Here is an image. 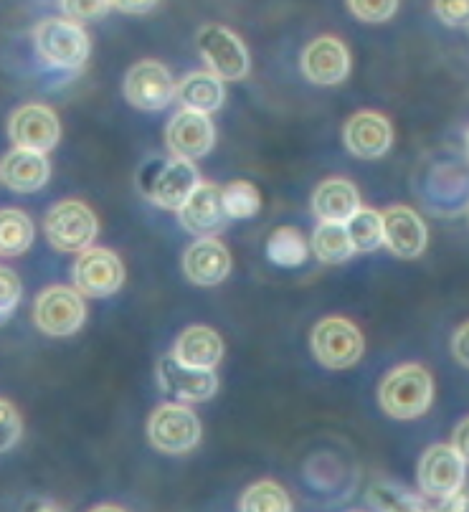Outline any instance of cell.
<instances>
[{
    "label": "cell",
    "instance_id": "ab89813d",
    "mask_svg": "<svg viewBox=\"0 0 469 512\" xmlns=\"http://www.w3.org/2000/svg\"><path fill=\"white\" fill-rule=\"evenodd\" d=\"M158 3H112V11L120 13H135V16H145V13L155 11Z\"/></svg>",
    "mask_w": 469,
    "mask_h": 512
},
{
    "label": "cell",
    "instance_id": "ac0fdd59",
    "mask_svg": "<svg viewBox=\"0 0 469 512\" xmlns=\"http://www.w3.org/2000/svg\"><path fill=\"white\" fill-rule=\"evenodd\" d=\"M231 272V254L219 239H198L183 254V274L196 287H216Z\"/></svg>",
    "mask_w": 469,
    "mask_h": 512
},
{
    "label": "cell",
    "instance_id": "ba28073f",
    "mask_svg": "<svg viewBox=\"0 0 469 512\" xmlns=\"http://www.w3.org/2000/svg\"><path fill=\"white\" fill-rule=\"evenodd\" d=\"M198 186H201V178H198L196 165L191 160L173 158L168 163L158 165L153 175H148V180H145V196L155 206L180 213L188 203V198L198 191Z\"/></svg>",
    "mask_w": 469,
    "mask_h": 512
},
{
    "label": "cell",
    "instance_id": "e0dca14e",
    "mask_svg": "<svg viewBox=\"0 0 469 512\" xmlns=\"http://www.w3.org/2000/svg\"><path fill=\"white\" fill-rule=\"evenodd\" d=\"M165 140H168V148L173 150L175 158L198 160L211 153L216 130H213V122L208 120V115L180 109L165 130Z\"/></svg>",
    "mask_w": 469,
    "mask_h": 512
},
{
    "label": "cell",
    "instance_id": "484cf974",
    "mask_svg": "<svg viewBox=\"0 0 469 512\" xmlns=\"http://www.w3.org/2000/svg\"><path fill=\"white\" fill-rule=\"evenodd\" d=\"M239 512H292L290 495L272 480L254 482L239 500Z\"/></svg>",
    "mask_w": 469,
    "mask_h": 512
},
{
    "label": "cell",
    "instance_id": "b9f144b4",
    "mask_svg": "<svg viewBox=\"0 0 469 512\" xmlns=\"http://www.w3.org/2000/svg\"><path fill=\"white\" fill-rule=\"evenodd\" d=\"M464 148H467V155H469V130H467V137H464Z\"/></svg>",
    "mask_w": 469,
    "mask_h": 512
},
{
    "label": "cell",
    "instance_id": "8fae6325",
    "mask_svg": "<svg viewBox=\"0 0 469 512\" xmlns=\"http://www.w3.org/2000/svg\"><path fill=\"white\" fill-rule=\"evenodd\" d=\"M178 94L170 71L158 61H140L125 77V99L142 112L165 109Z\"/></svg>",
    "mask_w": 469,
    "mask_h": 512
},
{
    "label": "cell",
    "instance_id": "7c38bea8",
    "mask_svg": "<svg viewBox=\"0 0 469 512\" xmlns=\"http://www.w3.org/2000/svg\"><path fill=\"white\" fill-rule=\"evenodd\" d=\"M158 383L160 391L168 393L170 398H175L180 404L208 401L213 393L219 391V378H216V373L191 368V365L180 363L175 355H163L160 358Z\"/></svg>",
    "mask_w": 469,
    "mask_h": 512
},
{
    "label": "cell",
    "instance_id": "f1b7e54d",
    "mask_svg": "<svg viewBox=\"0 0 469 512\" xmlns=\"http://www.w3.org/2000/svg\"><path fill=\"white\" fill-rule=\"evenodd\" d=\"M368 502L378 512H431L421 497L411 495L409 490H401L396 485H383V482L368 490Z\"/></svg>",
    "mask_w": 469,
    "mask_h": 512
},
{
    "label": "cell",
    "instance_id": "83f0119b",
    "mask_svg": "<svg viewBox=\"0 0 469 512\" xmlns=\"http://www.w3.org/2000/svg\"><path fill=\"white\" fill-rule=\"evenodd\" d=\"M345 226H348V234L355 251H376L378 246L386 244L383 213L373 211V208H360Z\"/></svg>",
    "mask_w": 469,
    "mask_h": 512
},
{
    "label": "cell",
    "instance_id": "5bb4252c",
    "mask_svg": "<svg viewBox=\"0 0 469 512\" xmlns=\"http://www.w3.org/2000/svg\"><path fill=\"white\" fill-rule=\"evenodd\" d=\"M302 74L320 87L345 82L350 74V54L343 41L335 36H320L312 41L302 54Z\"/></svg>",
    "mask_w": 469,
    "mask_h": 512
},
{
    "label": "cell",
    "instance_id": "836d02e7",
    "mask_svg": "<svg viewBox=\"0 0 469 512\" xmlns=\"http://www.w3.org/2000/svg\"><path fill=\"white\" fill-rule=\"evenodd\" d=\"M434 11H437L439 21L447 23L452 28H464L469 26V3H434Z\"/></svg>",
    "mask_w": 469,
    "mask_h": 512
},
{
    "label": "cell",
    "instance_id": "f35d334b",
    "mask_svg": "<svg viewBox=\"0 0 469 512\" xmlns=\"http://www.w3.org/2000/svg\"><path fill=\"white\" fill-rule=\"evenodd\" d=\"M21 512H64L54 500H46V497H28L21 505Z\"/></svg>",
    "mask_w": 469,
    "mask_h": 512
},
{
    "label": "cell",
    "instance_id": "2e32d148",
    "mask_svg": "<svg viewBox=\"0 0 469 512\" xmlns=\"http://www.w3.org/2000/svg\"><path fill=\"white\" fill-rule=\"evenodd\" d=\"M180 226L201 239H213L229 221V213L224 206V191L213 183H201L198 191L188 198L183 211L178 213Z\"/></svg>",
    "mask_w": 469,
    "mask_h": 512
},
{
    "label": "cell",
    "instance_id": "ffe728a7",
    "mask_svg": "<svg viewBox=\"0 0 469 512\" xmlns=\"http://www.w3.org/2000/svg\"><path fill=\"white\" fill-rule=\"evenodd\" d=\"M51 165L46 155L13 148L0 163V180L16 193H36L49 183Z\"/></svg>",
    "mask_w": 469,
    "mask_h": 512
},
{
    "label": "cell",
    "instance_id": "5b68a950",
    "mask_svg": "<svg viewBox=\"0 0 469 512\" xmlns=\"http://www.w3.org/2000/svg\"><path fill=\"white\" fill-rule=\"evenodd\" d=\"M366 350L358 327L345 317H325L312 330V353L325 368L343 371L360 360Z\"/></svg>",
    "mask_w": 469,
    "mask_h": 512
},
{
    "label": "cell",
    "instance_id": "603a6c76",
    "mask_svg": "<svg viewBox=\"0 0 469 512\" xmlns=\"http://www.w3.org/2000/svg\"><path fill=\"white\" fill-rule=\"evenodd\" d=\"M175 99L188 112L211 115V112L221 109V104L226 99L224 82L216 74H211V71H191L188 77L180 79Z\"/></svg>",
    "mask_w": 469,
    "mask_h": 512
},
{
    "label": "cell",
    "instance_id": "cb8c5ba5",
    "mask_svg": "<svg viewBox=\"0 0 469 512\" xmlns=\"http://www.w3.org/2000/svg\"><path fill=\"white\" fill-rule=\"evenodd\" d=\"M312 249H315L317 259L325 264H345L355 254L348 226L330 224V221H320V226L312 234Z\"/></svg>",
    "mask_w": 469,
    "mask_h": 512
},
{
    "label": "cell",
    "instance_id": "7a4b0ae2",
    "mask_svg": "<svg viewBox=\"0 0 469 512\" xmlns=\"http://www.w3.org/2000/svg\"><path fill=\"white\" fill-rule=\"evenodd\" d=\"M33 44L41 59L54 69H79L89 59V36L71 18H49L33 28Z\"/></svg>",
    "mask_w": 469,
    "mask_h": 512
},
{
    "label": "cell",
    "instance_id": "1f68e13d",
    "mask_svg": "<svg viewBox=\"0 0 469 512\" xmlns=\"http://www.w3.org/2000/svg\"><path fill=\"white\" fill-rule=\"evenodd\" d=\"M0 416H3V444H0V449H3V452H11L23 434L21 414L13 409V404L8 398H3V401H0Z\"/></svg>",
    "mask_w": 469,
    "mask_h": 512
},
{
    "label": "cell",
    "instance_id": "4dcf8cb0",
    "mask_svg": "<svg viewBox=\"0 0 469 512\" xmlns=\"http://www.w3.org/2000/svg\"><path fill=\"white\" fill-rule=\"evenodd\" d=\"M0 292H3V300H0V317L8 320L11 312L16 310L18 302H21V282H18L13 269L8 267L0 269Z\"/></svg>",
    "mask_w": 469,
    "mask_h": 512
},
{
    "label": "cell",
    "instance_id": "8d00e7d4",
    "mask_svg": "<svg viewBox=\"0 0 469 512\" xmlns=\"http://www.w3.org/2000/svg\"><path fill=\"white\" fill-rule=\"evenodd\" d=\"M431 512H469V492L459 490L457 495L444 497L437 502V507H431Z\"/></svg>",
    "mask_w": 469,
    "mask_h": 512
},
{
    "label": "cell",
    "instance_id": "4fadbf2b",
    "mask_svg": "<svg viewBox=\"0 0 469 512\" xmlns=\"http://www.w3.org/2000/svg\"><path fill=\"white\" fill-rule=\"evenodd\" d=\"M125 282L122 259L110 249H89L74 264V284L84 297H110Z\"/></svg>",
    "mask_w": 469,
    "mask_h": 512
},
{
    "label": "cell",
    "instance_id": "4316f807",
    "mask_svg": "<svg viewBox=\"0 0 469 512\" xmlns=\"http://www.w3.org/2000/svg\"><path fill=\"white\" fill-rule=\"evenodd\" d=\"M267 256L269 262L277 264V267H300L307 259L305 236L297 229H292V226H282V229H277L269 236Z\"/></svg>",
    "mask_w": 469,
    "mask_h": 512
},
{
    "label": "cell",
    "instance_id": "44dd1931",
    "mask_svg": "<svg viewBox=\"0 0 469 512\" xmlns=\"http://www.w3.org/2000/svg\"><path fill=\"white\" fill-rule=\"evenodd\" d=\"M312 211L320 221L348 224L350 218L360 211L358 188L348 178L322 180L317 191L312 193Z\"/></svg>",
    "mask_w": 469,
    "mask_h": 512
},
{
    "label": "cell",
    "instance_id": "3957f363",
    "mask_svg": "<svg viewBox=\"0 0 469 512\" xmlns=\"http://www.w3.org/2000/svg\"><path fill=\"white\" fill-rule=\"evenodd\" d=\"M44 231L54 249L69 251V254H77V251L84 254V251H89L92 241L97 239L99 224L87 203L69 198V201L56 203L46 213Z\"/></svg>",
    "mask_w": 469,
    "mask_h": 512
},
{
    "label": "cell",
    "instance_id": "6da1fadb",
    "mask_svg": "<svg viewBox=\"0 0 469 512\" xmlns=\"http://www.w3.org/2000/svg\"><path fill=\"white\" fill-rule=\"evenodd\" d=\"M434 398V381L424 365L406 363L393 368L378 388V404L391 419L411 421L429 411Z\"/></svg>",
    "mask_w": 469,
    "mask_h": 512
},
{
    "label": "cell",
    "instance_id": "277c9868",
    "mask_svg": "<svg viewBox=\"0 0 469 512\" xmlns=\"http://www.w3.org/2000/svg\"><path fill=\"white\" fill-rule=\"evenodd\" d=\"M87 317V307H84L79 289L61 287H46L33 305V322L41 333L51 335V338H69V335L79 333Z\"/></svg>",
    "mask_w": 469,
    "mask_h": 512
},
{
    "label": "cell",
    "instance_id": "8992f818",
    "mask_svg": "<svg viewBox=\"0 0 469 512\" xmlns=\"http://www.w3.org/2000/svg\"><path fill=\"white\" fill-rule=\"evenodd\" d=\"M198 51L206 59L211 74L226 82H241L251 69L244 41L219 23H208L198 31Z\"/></svg>",
    "mask_w": 469,
    "mask_h": 512
},
{
    "label": "cell",
    "instance_id": "52a82bcc",
    "mask_svg": "<svg viewBox=\"0 0 469 512\" xmlns=\"http://www.w3.org/2000/svg\"><path fill=\"white\" fill-rule=\"evenodd\" d=\"M148 436L158 452L186 454L201 442V421L188 406L163 404L150 416Z\"/></svg>",
    "mask_w": 469,
    "mask_h": 512
},
{
    "label": "cell",
    "instance_id": "f546056e",
    "mask_svg": "<svg viewBox=\"0 0 469 512\" xmlns=\"http://www.w3.org/2000/svg\"><path fill=\"white\" fill-rule=\"evenodd\" d=\"M224 206L229 218H251L262 208V196L246 180H234L224 188Z\"/></svg>",
    "mask_w": 469,
    "mask_h": 512
},
{
    "label": "cell",
    "instance_id": "9c48e42d",
    "mask_svg": "<svg viewBox=\"0 0 469 512\" xmlns=\"http://www.w3.org/2000/svg\"><path fill=\"white\" fill-rule=\"evenodd\" d=\"M464 477H467V464L452 444H437L426 449L419 462L421 492L434 500H444L464 490Z\"/></svg>",
    "mask_w": 469,
    "mask_h": 512
},
{
    "label": "cell",
    "instance_id": "7402d4cb",
    "mask_svg": "<svg viewBox=\"0 0 469 512\" xmlns=\"http://www.w3.org/2000/svg\"><path fill=\"white\" fill-rule=\"evenodd\" d=\"M175 358L180 363L191 365V368H201V371H213L216 365L224 360V340L211 327H188L175 340Z\"/></svg>",
    "mask_w": 469,
    "mask_h": 512
},
{
    "label": "cell",
    "instance_id": "d6986e66",
    "mask_svg": "<svg viewBox=\"0 0 469 512\" xmlns=\"http://www.w3.org/2000/svg\"><path fill=\"white\" fill-rule=\"evenodd\" d=\"M383 231H386V246L401 259L421 256L429 241V231L421 216L406 206H393L383 213Z\"/></svg>",
    "mask_w": 469,
    "mask_h": 512
},
{
    "label": "cell",
    "instance_id": "30bf717a",
    "mask_svg": "<svg viewBox=\"0 0 469 512\" xmlns=\"http://www.w3.org/2000/svg\"><path fill=\"white\" fill-rule=\"evenodd\" d=\"M8 135L16 148L46 155L59 145L61 122L54 109L44 107V104H23L11 115Z\"/></svg>",
    "mask_w": 469,
    "mask_h": 512
},
{
    "label": "cell",
    "instance_id": "74e56055",
    "mask_svg": "<svg viewBox=\"0 0 469 512\" xmlns=\"http://www.w3.org/2000/svg\"><path fill=\"white\" fill-rule=\"evenodd\" d=\"M452 447L457 449V454L464 459V464H469V416L464 421H459L457 429H454Z\"/></svg>",
    "mask_w": 469,
    "mask_h": 512
},
{
    "label": "cell",
    "instance_id": "9a60e30c",
    "mask_svg": "<svg viewBox=\"0 0 469 512\" xmlns=\"http://www.w3.org/2000/svg\"><path fill=\"white\" fill-rule=\"evenodd\" d=\"M345 148L360 160H378L391 150L393 127L378 112H358L343 127Z\"/></svg>",
    "mask_w": 469,
    "mask_h": 512
},
{
    "label": "cell",
    "instance_id": "60d3db41",
    "mask_svg": "<svg viewBox=\"0 0 469 512\" xmlns=\"http://www.w3.org/2000/svg\"><path fill=\"white\" fill-rule=\"evenodd\" d=\"M89 512H125V510L117 505H97L94 510H89Z\"/></svg>",
    "mask_w": 469,
    "mask_h": 512
},
{
    "label": "cell",
    "instance_id": "e575fe53",
    "mask_svg": "<svg viewBox=\"0 0 469 512\" xmlns=\"http://www.w3.org/2000/svg\"><path fill=\"white\" fill-rule=\"evenodd\" d=\"M61 11L69 13V18H87V21H94V18H102L104 13L112 11V3H61Z\"/></svg>",
    "mask_w": 469,
    "mask_h": 512
},
{
    "label": "cell",
    "instance_id": "d590c367",
    "mask_svg": "<svg viewBox=\"0 0 469 512\" xmlns=\"http://www.w3.org/2000/svg\"><path fill=\"white\" fill-rule=\"evenodd\" d=\"M452 353H454V358H457L459 365L469 368V320L459 327L457 333H454Z\"/></svg>",
    "mask_w": 469,
    "mask_h": 512
},
{
    "label": "cell",
    "instance_id": "d4e9b609",
    "mask_svg": "<svg viewBox=\"0 0 469 512\" xmlns=\"http://www.w3.org/2000/svg\"><path fill=\"white\" fill-rule=\"evenodd\" d=\"M33 221L18 208L0 211V254L18 256L31 246Z\"/></svg>",
    "mask_w": 469,
    "mask_h": 512
},
{
    "label": "cell",
    "instance_id": "d6a6232c",
    "mask_svg": "<svg viewBox=\"0 0 469 512\" xmlns=\"http://www.w3.org/2000/svg\"><path fill=\"white\" fill-rule=\"evenodd\" d=\"M350 11L355 13L358 21H366V23H383L393 16V13L399 11V3H393V0H381V3H348Z\"/></svg>",
    "mask_w": 469,
    "mask_h": 512
}]
</instances>
